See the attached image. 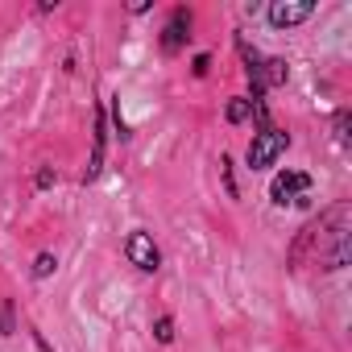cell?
<instances>
[{"instance_id":"cell-15","label":"cell","mask_w":352,"mask_h":352,"mask_svg":"<svg viewBox=\"0 0 352 352\" xmlns=\"http://www.w3.org/2000/svg\"><path fill=\"white\" fill-rule=\"evenodd\" d=\"M220 179H224L228 199H236V195H241V187H236V170H232V157H228V153H220Z\"/></svg>"},{"instance_id":"cell-11","label":"cell","mask_w":352,"mask_h":352,"mask_svg":"<svg viewBox=\"0 0 352 352\" xmlns=\"http://www.w3.org/2000/svg\"><path fill=\"white\" fill-rule=\"evenodd\" d=\"M54 270H58V257H54L50 249H42V253H34V265H30V274H34V282H46V278H54Z\"/></svg>"},{"instance_id":"cell-18","label":"cell","mask_w":352,"mask_h":352,"mask_svg":"<svg viewBox=\"0 0 352 352\" xmlns=\"http://www.w3.org/2000/svg\"><path fill=\"white\" fill-rule=\"evenodd\" d=\"M30 340H34V348H38V352H54V344H50L38 327H30Z\"/></svg>"},{"instance_id":"cell-16","label":"cell","mask_w":352,"mask_h":352,"mask_svg":"<svg viewBox=\"0 0 352 352\" xmlns=\"http://www.w3.org/2000/svg\"><path fill=\"white\" fill-rule=\"evenodd\" d=\"M54 183H58V170H54V166H38V170H34V187H38V191H50Z\"/></svg>"},{"instance_id":"cell-2","label":"cell","mask_w":352,"mask_h":352,"mask_svg":"<svg viewBox=\"0 0 352 352\" xmlns=\"http://www.w3.org/2000/svg\"><path fill=\"white\" fill-rule=\"evenodd\" d=\"M286 149H290V133H286L282 124H261V129L253 133L249 149H245V162H249V170H270V166L282 162Z\"/></svg>"},{"instance_id":"cell-6","label":"cell","mask_w":352,"mask_h":352,"mask_svg":"<svg viewBox=\"0 0 352 352\" xmlns=\"http://www.w3.org/2000/svg\"><path fill=\"white\" fill-rule=\"evenodd\" d=\"M124 261H129L137 274H157V270H162V249H157L153 232L133 228V232L124 236Z\"/></svg>"},{"instance_id":"cell-3","label":"cell","mask_w":352,"mask_h":352,"mask_svg":"<svg viewBox=\"0 0 352 352\" xmlns=\"http://www.w3.org/2000/svg\"><path fill=\"white\" fill-rule=\"evenodd\" d=\"M315 179L307 170H278L270 183V204L274 208H311Z\"/></svg>"},{"instance_id":"cell-10","label":"cell","mask_w":352,"mask_h":352,"mask_svg":"<svg viewBox=\"0 0 352 352\" xmlns=\"http://www.w3.org/2000/svg\"><path fill=\"white\" fill-rule=\"evenodd\" d=\"M331 137H336V145H348L352 141V112L348 108H336L331 112Z\"/></svg>"},{"instance_id":"cell-9","label":"cell","mask_w":352,"mask_h":352,"mask_svg":"<svg viewBox=\"0 0 352 352\" xmlns=\"http://www.w3.org/2000/svg\"><path fill=\"white\" fill-rule=\"evenodd\" d=\"M253 112H257V104H253L249 96H232V100L224 104V120H228V124H249Z\"/></svg>"},{"instance_id":"cell-8","label":"cell","mask_w":352,"mask_h":352,"mask_svg":"<svg viewBox=\"0 0 352 352\" xmlns=\"http://www.w3.org/2000/svg\"><path fill=\"white\" fill-rule=\"evenodd\" d=\"M319 13L315 0H274V5H265V25L270 30H294L302 21H311Z\"/></svg>"},{"instance_id":"cell-5","label":"cell","mask_w":352,"mask_h":352,"mask_svg":"<svg viewBox=\"0 0 352 352\" xmlns=\"http://www.w3.org/2000/svg\"><path fill=\"white\" fill-rule=\"evenodd\" d=\"M232 46H236V54H241V67H245V79H249V100L257 104V108H265V54L257 50V46H249V38L241 34V30H232Z\"/></svg>"},{"instance_id":"cell-1","label":"cell","mask_w":352,"mask_h":352,"mask_svg":"<svg viewBox=\"0 0 352 352\" xmlns=\"http://www.w3.org/2000/svg\"><path fill=\"white\" fill-rule=\"evenodd\" d=\"M348 257H352V208L348 204H331L319 216H311L290 245V270L319 265L323 274H336L348 265Z\"/></svg>"},{"instance_id":"cell-7","label":"cell","mask_w":352,"mask_h":352,"mask_svg":"<svg viewBox=\"0 0 352 352\" xmlns=\"http://www.w3.org/2000/svg\"><path fill=\"white\" fill-rule=\"evenodd\" d=\"M108 137H112L108 112H104V104H96V112H91V153H87V166H83V187H91L100 179L104 157H108Z\"/></svg>"},{"instance_id":"cell-17","label":"cell","mask_w":352,"mask_h":352,"mask_svg":"<svg viewBox=\"0 0 352 352\" xmlns=\"http://www.w3.org/2000/svg\"><path fill=\"white\" fill-rule=\"evenodd\" d=\"M208 71H212V54L199 50V54L191 58V75H195V79H208Z\"/></svg>"},{"instance_id":"cell-14","label":"cell","mask_w":352,"mask_h":352,"mask_svg":"<svg viewBox=\"0 0 352 352\" xmlns=\"http://www.w3.org/2000/svg\"><path fill=\"white\" fill-rule=\"evenodd\" d=\"M153 340H157L162 348L174 344V315H157V319H153Z\"/></svg>"},{"instance_id":"cell-13","label":"cell","mask_w":352,"mask_h":352,"mask_svg":"<svg viewBox=\"0 0 352 352\" xmlns=\"http://www.w3.org/2000/svg\"><path fill=\"white\" fill-rule=\"evenodd\" d=\"M13 331H17V302L0 298V336H13Z\"/></svg>"},{"instance_id":"cell-12","label":"cell","mask_w":352,"mask_h":352,"mask_svg":"<svg viewBox=\"0 0 352 352\" xmlns=\"http://www.w3.org/2000/svg\"><path fill=\"white\" fill-rule=\"evenodd\" d=\"M290 79V63L286 58H265V87H282Z\"/></svg>"},{"instance_id":"cell-4","label":"cell","mask_w":352,"mask_h":352,"mask_svg":"<svg viewBox=\"0 0 352 352\" xmlns=\"http://www.w3.org/2000/svg\"><path fill=\"white\" fill-rule=\"evenodd\" d=\"M191 30H195V13H191L187 5H174V9L166 13V21H162V34H157L162 54H166V58L183 54L187 42H191Z\"/></svg>"}]
</instances>
